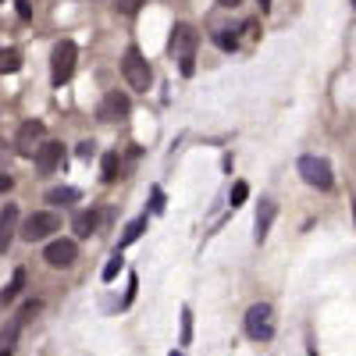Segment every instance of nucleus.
<instances>
[{
	"instance_id": "obj_1",
	"label": "nucleus",
	"mask_w": 356,
	"mask_h": 356,
	"mask_svg": "<svg viewBox=\"0 0 356 356\" xmlns=\"http://www.w3.org/2000/svg\"><path fill=\"white\" fill-rule=\"evenodd\" d=\"M196 43H200V33L193 25H186V22H178L175 25V33H171V40H168V50H171V57L178 61V68H182V75H193V54H196Z\"/></svg>"
},
{
	"instance_id": "obj_2",
	"label": "nucleus",
	"mask_w": 356,
	"mask_h": 356,
	"mask_svg": "<svg viewBox=\"0 0 356 356\" xmlns=\"http://www.w3.org/2000/svg\"><path fill=\"white\" fill-rule=\"evenodd\" d=\"M243 328H246V335L253 339V342H271L275 339V307L271 303H253L250 310H246V317H243Z\"/></svg>"
},
{
	"instance_id": "obj_3",
	"label": "nucleus",
	"mask_w": 356,
	"mask_h": 356,
	"mask_svg": "<svg viewBox=\"0 0 356 356\" xmlns=\"http://www.w3.org/2000/svg\"><path fill=\"white\" fill-rule=\"evenodd\" d=\"M75 61H79V47L72 40L54 43V50H50V82L54 86H65L75 75Z\"/></svg>"
},
{
	"instance_id": "obj_4",
	"label": "nucleus",
	"mask_w": 356,
	"mask_h": 356,
	"mask_svg": "<svg viewBox=\"0 0 356 356\" xmlns=\"http://www.w3.org/2000/svg\"><path fill=\"white\" fill-rule=\"evenodd\" d=\"M296 171H300V178H303V182H307L310 189L328 193V189L335 186V171H332V164L324 161V157H314V154H307V157H300Z\"/></svg>"
},
{
	"instance_id": "obj_5",
	"label": "nucleus",
	"mask_w": 356,
	"mask_h": 356,
	"mask_svg": "<svg viewBox=\"0 0 356 356\" xmlns=\"http://www.w3.org/2000/svg\"><path fill=\"white\" fill-rule=\"evenodd\" d=\"M54 232H61V218H57V211H33L18 228V235L25 243H43V239H50Z\"/></svg>"
},
{
	"instance_id": "obj_6",
	"label": "nucleus",
	"mask_w": 356,
	"mask_h": 356,
	"mask_svg": "<svg viewBox=\"0 0 356 356\" xmlns=\"http://www.w3.org/2000/svg\"><path fill=\"white\" fill-rule=\"evenodd\" d=\"M122 75H125V82L136 89V93H146V89H150V82H154L150 65H146V57H143L136 47H129L125 57H122Z\"/></svg>"
},
{
	"instance_id": "obj_7",
	"label": "nucleus",
	"mask_w": 356,
	"mask_h": 356,
	"mask_svg": "<svg viewBox=\"0 0 356 356\" xmlns=\"http://www.w3.org/2000/svg\"><path fill=\"white\" fill-rule=\"evenodd\" d=\"M275 218H278V203L264 196V200L257 203V218H253V243H257V246H264V243H267V235H271Z\"/></svg>"
},
{
	"instance_id": "obj_8",
	"label": "nucleus",
	"mask_w": 356,
	"mask_h": 356,
	"mask_svg": "<svg viewBox=\"0 0 356 356\" xmlns=\"http://www.w3.org/2000/svg\"><path fill=\"white\" fill-rule=\"evenodd\" d=\"M33 164H36V171H40V175H54L57 168L65 164V146L57 143V139H47V143L40 146V150H36Z\"/></svg>"
},
{
	"instance_id": "obj_9",
	"label": "nucleus",
	"mask_w": 356,
	"mask_h": 356,
	"mask_svg": "<svg viewBox=\"0 0 356 356\" xmlns=\"http://www.w3.org/2000/svg\"><path fill=\"white\" fill-rule=\"evenodd\" d=\"M43 260H47L50 267H72V264L79 260V246H75V239H54V243H47Z\"/></svg>"
},
{
	"instance_id": "obj_10",
	"label": "nucleus",
	"mask_w": 356,
	"mask_h": 356,
	"mask_svg": "<svg viewBox=\"0 0 356 356\" xmlns=\"http://www.w3.org/2000/svg\"><path fill=\"white\" fill-rule=\"evenodd\" d=\"M43 122H25L22 129H18V136H15V146H18V154L22 157H36V150H40V139H43Z\"/></svg>"
},
{
	"instance_id": "obj_11",
	"label": "nucleus",
	"mask_w": 356,
	"mask_h": 356,
	"mask_svg": "<svg viewBox=\"0 0 356 356\" xmlns=\"http://www.w3.org/2000/svg\"><path fill=\"white\" fill-rule=\"evenodd\" d=\"M18 228H22V225H18V207H15V203H8L4 211H0V257H4V253L11 250Z\"/></svg>"
},
{
	"instance_id": "obj_12",
	"label": "nucleus",
	"mask_w": 356,
	"mask_h": 356,
	"mask_svg": "<svg viewBox=\"0 0 356 356\" xmlns=\"http://www.w3.org/2000/svg\"><path fill=\"white\" fill-rule=\"evenodd\" d=\"M97 118L100 122H122V118H129V97L125 93H107V100L100 104Z\"/></svg>"
},
{
	"instance_id": "obj_13",
	"label": "nucleus",
	"mask_w": 356,
	"mask_h": 356,
	"mask_svg": "<svg viewBox=\"0 0 356 356\" xmlns=\"http://www.w3.org/2000/svg\"><path fill=\"white\" fill-rule=\"evenodd\" d=\"M97 225H100V214L97 211H82V214H75V235H79V239H89V235H93L97 232Z\"/></svg>"
},
{
	"instance_id": "obj_14",
	"label": "nucleus",
	"mask_w": 356,
	"mask_h": 356,
	"mask_svg": "<svg viewBox=\"0 0 356 356\" xmlns=\"http://www.w3.org/2000/svg\"><path fill=\"white\" fill-rule=\"evenodd\" d=\"M82 200V193L79 189H72V186H57V189H50L47 193V203H57V207H65V203H79Z\"/></svg>"
},
{
	"instance_id": "obj_15",
	"label": "nucleus",
	"mask_w": 356,
	"mask_h": 356,
	"mask_svg": "<svg viewBox=\"0 0 356 356\" xmlns=\"http://www.w3.org/2000/svg\"><path fill=\"white\" fill-rule=\"evenodd\" d=\"M143 232H146V214L125 225V235H122V243H118V250H125V246H132V243L139 239V235H143Z\"/></svg>"
},
{
	"instance_id": "obj_16",
	"label": "nucleus",
	"mask_w": 356,
	"mask_h": 356,
	"mask_svg": "<svg viewBox=\"0 0 356 356\" xmlns=\"http://www.w3.org/2000/svg\"><path fill=\"white\" fill-rule=\"evenodd\" d=\"M122 267H125V257H122V250H114V257L104 264V275H100V278H104V282H114Z\"/></svg>"
},
{
	"instance_id": "obj_17",
	"label": "nucleus",
	"mask_w": 356,
	"mask_h": 356,
	"mask_svg": "<svg viewBox=\"0 0 356 356\" xmlns=\"http://www.w3.org/2000/svg\"><path fill=\"white\" fill-rule=\"evenodd\" d=\"M22 285H25V271H22V267H18V271L11 275V282L4 285V303L18 300V292H22Z\"/></svg>"
},
{
	"instance_id": "obj_18",
	"label": "nucleus",
	"mask_w": 356,
	"mask_h": 356,
	"mask_svg": "<svg viewBox=\"0 0 356 356\" xmlns=\"http://www.w3.org/2000/svg\"><path fill=\"white\" fill-rule=\"evenodd\" d=\"M22 68V54L18 50H0V72H18Z\"/></svg>"
},
{
	"instance_id": "obj_19",
	"label": "nucleus",
	"mask_w": 356,
	"mask_h": 356,
	"mask_svg": "<svg viewBox=\"0 0 356 356\" xmlns=\"http://www.w3.org/2000/svg\"><path fill=\"white\" fill-rule=\"evenodd\" d=\"M118 171H122V161H118V154H107V157H104V171H100V178H104V182H114Z\"/></svg>"
},
{
	"instance_id": "obj_20",
	"label": "nucleus",
	"mask_w": 356,
	"mask_h": 356,
	"mask_svg": "<svg viewBox=\"0 0 356 356\" xmlns=\"http://www.w3.org/2000/svg\"><path fill=\"white\" fill-rule=\"evenodd\" d=\"M193 342V310L182 307V335H178V346H189Z\"/></svg>"
},
{
	"instance_id": "obj_21",
	"label": "nucleus",
	"mask_w": 356,
	"mask_h": 356,
	"mask_svg": "<svg viewBox=\"0 0 356 356\" xmlns=\"http://www.w3.org/2000/svg\"><path fill=\"white\" fill-rule=\"evenodd\" d=\"M214 43H218L221 50H235V47H239V40H235L232 29H218V33H214Z\"/></svg>"
},
{
	"instance_id": "obj_22",
	"label": "nucleus",
	"mask_w": 356,
	"mask_h": 356,
	"mask_svg": "<svg viewBox=\"0 0 356 356\" xmlns=\"http://www.w3.org/2000/svg\"><path fill=\"white\" fill-rule=\"evenodd\" d=\"M246 196H250V186H246V182H235V186H232L228 203H232V207H239V203H246Z\"/></svg>"
},
{
	"instance_id": "obj_23",
	"label": "nucleus",
	"mask_w": 356,
	"mask_h": 356,
	"mask_svg": "<svg viewBox=\"0 0 356 356\" xmlns=\"http://www.w3.org/2000/svg\"><path fill=\"white\" fill-rule=\"evenodd\" d=\"M93 154H97V143H93V139H82V143L75 146V157H82V161H89Z\"/></svg>"
},
{
	"instance_id": "obj_24",
	"label": "nucleus",
	"mask_w": 356,
	"mask_h": 356,
	"mask_svg": "<svg viewBox=\"0 0 356 356\" xmlns=\"http://www.w3.org/2000/svg\"><path fill=\"white\" fill-rule=\"evenodd\" d=\"M143 4H146V0H118V11H122V15H136Z\"/></svg>"
},
{
	"instance_id": "obj_25",
	"label": "nucleus",
	"mask_w": 356,
	"mask_h": 356,
	"mask_svg": "<svg viewBox=\"0 0 356 356\" xmlns=\"http://www.w3.org/2000/svg\"><path fill=\"white\" fill-rule=\"evenodd\" d=\"M150 211H154V214H164V193H161V189L150 193Z\"/></svg>"
},
{
	"instance_id": "obj_26",
	"label": "nucleus",
	"mask_w": 356,
	"mask_h": 356,
	"mask_svg": "<svg viewBox=\"0 0 356 356\" xmlns=\"http://www.w3.org/2000/svg\"><path fill=\"white\" fill-rule=\"evenodd\" d=\"M15 4H18V18H22V22L33 18V4H29V0H15Z\"/></svg>"
},
{
	"instance_id": "obj_27",
	"label": "nucleus",
	"mask_w": 356,
	"mask_h": 356,
	"mask_svg": "<svg viewBox=\"0 0 356 356\" xmlns=\"http://www.w3.org/2000/svg\"><path fill=\"white\" fill-rule=\"evenodd\" d=\"M136 289H139V278L132 275V278H129V292H125V303H122V307H129V303L136 300Z\"/></svg>"
},
{
	"instance_id": "obj_28",
	"label": "nucleus",
	"mask_w": 356,
	"mask_h": 356,
	"mask_svg": "<svg viewBox=\"0 0 356 356\" xmlns=\"http://www.w3.org/2000/svg\"><path fill=\"white\" fill-rule=\"evenodd\" d=\"M11 186H15V178L0 171V193H11Z\"/></svg>"
},
{
	"instance_id": "obj_29",
	"label": "nucleus",
	"mask_w": 356,
	"mask_h": 356,
	"mask_svg": "<svg viewBox=\"0 0 356 356\" xmlns=\"http://www.w3.org/2000/svg\"><path fill=\"white\" fill-rule=\"evenodd\" d=\"M218 4H221V8H239L243 0H218Z\"/></svg>"
},
{
	"instance_id": "obj_30",
	"label": "nucleus",
	"mask_w": 356,
	"mask_h": 356,
	"mask_svg": "<svg viewBox=\"0 0 356 356\" xmlns=\"http://www.w3.org/2000/svg\"><path fill=\"white\" fill-rule=\"evenodd\" d=\"M257 4H260V11H271V0H257Z\"/></svg>"
},
{
	"instance_id": "obj_31",
	"label": "nucleus",
	"mask_w": 356,
	"mask_h": 356,
	"mask_svg": "<svg viewBox=\"0 0 356 356\" xmlns=\"http://www.w3.org/2000/svg\"><path fill=\"white\" fill-rule=\"evenodd\" d=\"M168 356H186V353H182V349H171V353H168Z\"/></svg>"
},
{
	"instance_id": "obj_32",
	"label": "nucleus",
	"mask_w": 356,
	"mask_h": 356,
	"mask_svg": "<svg viewBox=\"0 0 356 356\" xmlns=\"http://www.w3.org/2000/svg\"><path fill=\"white\" fill-rule=\"evenodd\" d=\"M353 221H356V203H353Z\"/></svg>"
},
{
	"instance_id": "obj_33",
	"label": "nucleus",
	"mask_w": 356,
	"mask_h": 356,
	"mask_svg": "<svg viewBox=\"0 0 356 356\" xmlns=\"http://www.w3.org/2000/svg\"><path fill=\"white\" fill-rule=\"evenodd\" d=\"M353 8H356V0H353Z\"/></svg>"
}]
</instances>
